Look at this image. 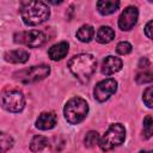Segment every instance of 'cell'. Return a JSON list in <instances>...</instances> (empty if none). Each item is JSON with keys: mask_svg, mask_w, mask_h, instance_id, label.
<instances>
[{"mask_svg": "<svg viewBox=\"0 0 153 153\" xmlns=\"http://www.w3.org/2000/svg\"><path fill=\"white\" fill-rule=\"evenodd\" d=\"M71 73L82 84H86L93 75L97 66L96 59L91 54H78L68 61Z\"/></svg>", "mask_w": 153, "mask_h": 153, "instance_id": "6da1fadb", "label": "cell"}, {"mask_svg": "<svg viewBox=\"0 0 153 153\" xmlns=\"http://www.w3.org/2000/svg\"><path fill=\"white\" fill-rule=\"evenodd\" d=\"M20 16L25 25L35 26L49 18L50 10L43 1H26L20 6Z\"/></svg>", "mask_w": 153, "mask_h": 153, "instance_id": "7a4b0ae2", "label": "cell"}, {"mask_svg": "<svg viewBox=\"0 0 153 153\" xmlns=\"http://www.w3.org/2000/svg\"><path fill=\"white\" fill-rule=\"evenodd\" d=\"M87 114H88V104L85 99L80 97L71 98L63 108L65 118L71 124H78L82 122L86 118Z\"/></svg>", "mask_w": 153, "mask_h": 153, "instance_id": "3957f363", "label": "cell"}, {"mask_svg": "<svg viewBox=\"0 0 153 153\" xmlns=\"http://www.w3.org/2000/svg\"><path fill=\"white\" fill-rule=\"evenodd\" d=\"M126 139V129L121 123H115L109 127L105 134L99 140V147L102 151H110L123 143Z\"/></svg>", "mask_w": 153, "mask_h": 153, "instance_id": "277c9868", "label": "cell"}, {"mask_svg": "<svg viewBox=\"0 0 153 153\" xmlns=\"http://www.w3.org/2000/svg\"><path fill=\"white\" fill-rule=\"evenodd\" d=\"M50 73V67L47 65H39V66H32L31 68L19 71L14 73V79L19 80L23 84H32L43 80L47 78Z\"/></svg>", "mask_w": 153, "mask_h": 153, "instance_id": "5b68a950", "label": "cell"}, {"mask_svg": "<svg viewBox=\"0 0 153 153\" xmlns=\"http://www.w3.org/2000/svg\"><path fill=\"white\" fill-rule=\"evenodd\" d=\"M13 41L19 44H24L30 48H38L43 45L47 41V36L43 31L39 30H30L17 32L13 36Z\"/></svg>", "mask_w": 153, "mask_h": 153, "instance_id": "8992f818", "label": "cell"}, {"mask_svg": "<svg viewBox=\"0 0 153 153\" xmlns=\"http://www.w3.org/2000/svg\"><path fill=\"white\" fill-rule=\"evenodd\" d=\"M2 108L10 112H20L25 106L24 94L19 90H7L2 94Z\"/></svg>", "mask_w": 153, "mask_h": 153, "instance_id": "52a82bcc", "label": "cell"}, {"mask_svg": "<svg viewBox=\"0 0 153 153\" xmlns=\"http://www.w3.org/2000/svg\"><path fill=\"white\" fill-rule=\"evenodd\" d=\"M117 90V81L112 78L109 79H104L102 81H99L94 90H93V97L98 102H105L108 100Z\"/></svg>", "mask_w": 153, "mask_h": 153, "instance_id": "ba28073f", "label": "cell"}, {"mask_svg": "<svg viewBox=\"0 0 153 153\" xmlns=\"http://www.w3.org/2000/svg\"><path fill=\"white\" fill-rule=\"evenodd\" d=\"M139 18V11L135 6H128L123 10L118 18V26L123 31H129L134 27Z\"/></svg>", "mask_w": 153, "mask_h": 153, "instance_id": "9c48e42d", "label": "cell"}, {"mask_svg": "<svg viewBox=\"0 0 153 153\" xmlns=\"http://www.w3.org/2000/svg\"><path fill=\"white\" fill-rule=\"evenodd\" d=\"M122 60L116 57V56H112V55H109L106 56L104 60H103V63H102V73L104 75H111V74H115L116 72H118L121 68H122Z\"/></svg>", "mask_w": 153, "mask_h": 153, "instance_id": "30bf717a", "label": "cell"}, {"mask_svg": "<svg viewBox=\"0 0 153 153\" xmlns=\"http://www.w3.org/2000/svg\"><path fill=\"white\" fill-rule=\"evenodd\" d=\"M56 121H57V117H56L55 112H53V111L42 112L38 116V118L36 120V127L41 130H49L55 127Z\"/></svg>", "mask_w": 153, "mask_h": 153, "instance_id": "8fae6325", "label": "cell"}, {"mask_svg": "<svg viewBox=\"0 0 153 153\" xmlns=\"http://www.w3.org/2000/svg\"><path fill=\"white\" fill-rule=\"evenodd\" d=\"M68 48H69V44L67 42H65V41L59 42V43H56V44H54L53 47L49 48L48 55L53 61H59V60L63 59L67 55Z\"/></svg>", "mask_w": 153, "mask_h": 153, "instance_id": "7c38bea8", "label": "cell"}, {"mask_svg": "<svg viewBox=\"0 0 153 153\" xmlns=\"http://www.w3.org/2000/svg\"><path fill=\"white\" fill-rule=\"evenodd\" d=\"M5 60L7 62H12V63H24L29 60L30 55L26 50L24 49H16V50H10L6 51L4 55Z\"/></svg>", "mask_w": 153, "mask_h": 153, "instance_id": "4fadbf2b", "label": "cell"}, {"mask_svg": "<svg viewBox=\"0 0 153 153\" xmlns=\"http://www.w3.org/2000/svg\"><path fill=\"white\" fill-rule=\"evenodd\" d=\"M120 7V1H114V0H100L97 2V8L98 12L103 16H109L116 12Z\"/></svg>", "mask_w": 153, "mask_h": 153, "instance_id": "5bb4252c", "label": "cell"}, {"mask_svg": "<svg viewBox=\"0 0 153 153\" xmlns=\"http://www.w3.org/2000/svg\"><path fill=\"white\" fill-rule=\"evenodd\" d=\"M114 38H115V31L110 26H100L97 31V35H96L97 42H99L102 44L109 43Z\"/></svg>", "mask_w": 153, "mask_h": 153, "instance_id": "9a60e30c", "label": "cell"}, {"mask_svg": "<svg viewBox=\"0 0 153 153\" xmlns=\"http://www.w3.org/2000/svg\"><path fill=\"white\" fill-rule=\"evenodd\" d=\"M94 35V29L91 25H82L80 29H78L76 31V38L82 42V43H88Z\"/></svg>", "mask_w": 153, "mask_h": 153, "instance_id": "2e32d148", "label": "cell"}, {"mask_svg": "<svg viewBox=\"0 0 153 153\" xmlns=\"http://www.w3.org/2000/svg\"><path fill=\"white\" fill-rule=\"evenodd\" d=\"M48 145H49V141L47 137H44L42 135H36L32 137V140L30 142V149H31V152L37 153V152L43 151Z\"/></svg>", "mask_w": 153, "mask_h": 153, "instance_id": "e0dca14e", "label": "cell"}, {"mask_svg": "<svg viewBox=\"0 0 153 153\" xmlns=\"http://www.w3.org/2000/svg\"><path fill=\"white\" fill-rule=\"evenodd\" d=\"M13 146V139L7 135L6 133L0 134V151L1 153H6L8 149H11Z\"/></svg>", "mask_w": 153, "mask_h": 153, "instance_id": "ac0fdd59", "label": "cell"}, {"mask_svg": "<svg viewBox=\"0 0 153 153\" xmlns=\"http://www.w3.org/2000/svg\"><path fill=\"white\" fill-rule=\"evenodd\" d=\"M142 135L145 139H149L153 135V117L152 116H146L143 118Z\"/></svg>", "mask_w": 153, "mask_h": 153, "instance_id": "d6986e66", "label": "cell"}, {"mask_svg": "<svg viewBox=\"0 0 153 153\" xmlns=\"http://www.w3.org/2000/svg\"><path fill=\"white\" fill-rule=\"evenodd\" d=\"M99 140H100V139H99L98 133L94 131V130H90V131L86 134L84 142H85V146H86V147L91 148V147H94L97 143H99Z\"/></svg>", "mask_w": 153, "mask_h": 153, "instance_id": "ffe728a7", "label": "cell"}, {"mask_svg": "<svg viewBox=\"0 0 153 153\" xmlns=\"http://www.w3.org/2000/svg\"><path fill=\"white\" fill-rule=\"evenodd\" d=\"M135 81L137 84H148V82H152L153 81V72H142V73H139L136 76H135Z\"/></svg>", "mask_w": 153, "mask_h": 153, "instance_id": "44dd1931", "label": "cell"}, {"mask_svg": "<svg viewBox=\"0 0 153 153\" xmlns=\"http://www.w3.org/2000/svg\"><path fill=\"white\" fill-rule=\"evenodd\" d=\"M142 100L148 108H153V86H149L143 91Z\"/></svg>", "mask_w": 153, "mask_h": 153, "instance_id": "7402d4cb", "label": "cell"}, {"mask_svg": "<svg viewBox=\"0 0 153 153\" xmlns=\"http://www.w3.org/2000/svg\"><path fill=\"white\" fill-rule=\"evenodd\" d=\"M131 44L130 43H128V42H120L118 44H117V47H116V51L118 53V54H121V55H128L129 53H131Z\"/></svg>", "mask_w": 153, "mask_h": 153, "instance_id": "603a6c76", "label": "cell"}, {"mask_svg": "<svg viewBox=\"0 0 153 153\" xmlns=\"http://www.w3.org/2000/svg\"><path fill=\"white\" fill-rule=\"evenodd\" d=\"M145 35H146L148 38L153 39V19L149 20V22L146 24V26H145Z\"/></svg>", "mask_w": 153, "mask_h": 153, "instance_id": "cb8c5ba5", "label": "cell"}, {"mask_svg": "<svg viewBox=\"0 0 153 153\" xmlns=\"http://www.w3.org/2000/svg\"><path fill=\"white\" fill-rule=\"evenodd\" d=\"M148 66H149L148 59H147V57H141L140 61H139V67H140V68H146V67H148Z\"/></svg>", "mask_w": 153, "mask_h": 153, "instance_id": "d4e9b609", "label": "cell"}, {"mask_svg": "<svg viewBox=\"0 0 153 153\" xmlns=\"http://www.w3.org/2000/svg\"><path fill=\"white\" fill-rule=\"evenodd\" d=\"M140 153H153V151H142Z\"/></svg>", "mask_w": 153, "mask_h": 153, "instance_id": "484cf974", "label": "cell"}]
</instances>
